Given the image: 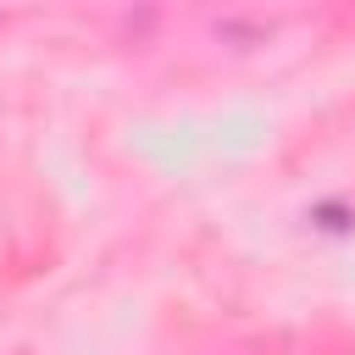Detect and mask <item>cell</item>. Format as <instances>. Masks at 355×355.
Masks as SVG:
<instances>
[{
  "label": "cell",
  "instance_id": "obj_1",
  "mask_svg": "<svg viewBox=\"0 0 355 355\" xmlns=\"http://www.w3.org/2000/svg\"><path fill=\"white\" fill-rule=\"evenodd\" d=\"M311 216H316V222H322V227H333V233H344V227H349V222H355V216H349V211H344V205H316V211H311Z\"/></svg>",
  "mask_w": 355,
  "mask_h": 355
}]
</instances>
